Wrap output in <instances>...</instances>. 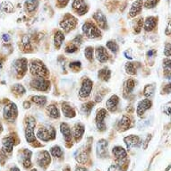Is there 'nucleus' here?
Segmentation results:
<instances>
[{
    "instance_id": "4c0bfd02",
    "label": "nucleus",
    "mask_w": 171,
    "mask_h": 171,
    "mask_svg": "<svg viewBox=\"0 0 171 171\" xmlns=\"http://www.w3.org/2000/svg\"><path fill=\"white\" fill-rule=\"evenodd\" d=\"M154 86L153 85H150V84H148V85H146L145 88H144V91H143V94L145 97H152L153 95V92H154Z\"/></svg>"
},
{
    "instance_id": "bf43d9fd",
    "label": "nucleus",
    "mask_w": 171,
    "mask_h": 171,
    "mask_svg": "<svg viewBox=\"0 0 171 171\" xmlns=\"http://www.w3.org/2000/svg\"><path fill=\"white\" fill-rule=\"evenodd\" d=\"M11 171H20V169L18 168H16V167H13L11 168Z\"/></svg>"
},
{
    "instance_id": "69168bd1",
    "label": "nucleus",
    "mask_w": 171,
    "mask_h": 171,
    "mask_svg": "<svg viewBox=\"0 0 171 171\" xmlns=\"http://www.w3.org/2000/svg\"><path fill=\"white\" fill-rule=\"evenodd\" d=\"M32 171H37V170H36V169H32Z\"/></svg>"
},
{
    "instance_id": "393cba45",
    "label": "nucleus",
    "mask_w": 171,
    "mask_h": 171,
    "mask_svg": "<svg viewBox=\"0 0 171 171\" xmlns=\"http://www.w3.org/2000/svg\"><path fill=\"white\" fill-rule=\"evenodd\" d=\"M83 133H84V127L82 125H81V124H76L75 126L74 127L72 134L75 137V139L76 141H78V140H80L82 138Z\"/></svg>"
},
{
    "instance_id": "9b49d317",
    "label": "nucleus",
    "mask_w": 171,
    "mask_h": 171,
    "mask_svg": "<svg viewBox=\"0 0 171 171\" xmlns=\"http://www.w3.org/2000/svg\"><path fill=\"white\" fill-rule=\"evenodd\" d=\"M92 85H93V83H92V82L90 79H85L82 82V87L80 89V91H79L80 97H82V98L88 97L91 94V91L92 90Z\"/></svg>"
},
{
    "instance_id": "423d86ee",
    "label": "nucleus",
    "mask_w": 171,
    "mask_h": 171,
    "mask_svg": "<svg viewBox=\"0 0 171 171\" xmlns=\"http://www.w3.org/2000/svg\"><path fill=\"white\" fill-rule=\"evenodd\" d=\"M50 83L48 80H46L45 78L42 77H38L32 80L31 82V86L34 89L38 90V91H46L49 88Z\"/></svg>"
},
{
    "instance_id": "c85d7f7f",
    "label": "nucleus",
    "mask_w": 171,
    "mask_h": 171,
    "mask_svg": "<svg viewBox=\"0 0 171 171\" xmlns=\"http://www.w3.org/2000/svg\"><path fill=\"white\" fill-rule=\"evenodd\" d=\"M0 10L3 12V13H13L14 8H13V5L9 2V1H4L0 4Z\"/></svg>"
},
{
    "instance_id": "09e8293b",
    "label": "nucleus",
    "mask_w": 171,
    "mask_h": 171,
    "mask_svg": "<svg viewBox=\"0 0 171 171\" xmlns=\"http://www.w3.org/2000/svg\"><path fill=\"white\" fill-rule=\"evenodd\" d=\"M69 0H57V7L58 8H63L67 6Z\"/></svg>"
},
{
    "instance_id": "6e6d98bb",
    "label": "nucleus",
    "mask_w": 171,
    "mask_h": 171,
    "mask_svg": "<svg viewBox=\"0 0 171 171\" xmlns=\"http://www.w3.org/2000/svg\"><path fill=\"white\" fill-rule=\"evenodd\" d=\"M164 91L166 93H169L171 91V84H168L164 88Z\"/></svg>"
},
{
    "instance_id": "79ce46f5",
    "label": "nucleus",
    "mask_w": 171,
    "mask_h": 171,
    "mask_svg": "<svg viewBox=\"0 0 171 171\" xmlns=\"http://www.w3.org/2000/svg\"><path fill=\"white\" fill-rule=\"evenodd\" d=\"M142 24H143V18H139L135 22V27H134V32L139 33L142 28Z\"/></svg>"
},
{
    "instance_id": "20e7f679",
    "label": "nucleus",
    "mask_w": 171,
    "mask_h": 171,
    "mask_svg": "<svg viewBox=\"0 0 171 171\" xmlns=\"http://www.w3.org/2000/svg\"><path fill=\"white\" fill-rule=\"evenodd\" d=\"M37 137L44 142L55 139V129L53 127H40L37 132Z\"/></svg>"
},
{
    "instance_id": "0e129e2a",
    "label": "nucleus",
    "mask_w": 171,
    "mask_h": 171,
    "mask_svg": "<svg viewBox=\"0 0 171 171\" xmlns=\"http://www.w3.org/2000/svg\"><path fill=\"white\" fill-rule=\"evenodd\" d=\"M1 68H2V62L0 61V69H1Z\"/></svg>"
},
{
    "instance_id": "a18cd8bd",
    "label": "nucleus",
    "mask_w": 171,
    "mask_h": 171,
    "mask_svg": "<svg viewBox=\"0 0 171 171\" xmlns=\"http://www.w3.org/2000/svg\"><path fill=\"white\" fill-rule=\"evenodd\" d=\"M81 62H73V63H70L69 65V67L71 69L73 70V71H78V70L81 68Z\"/></svg>"
},
{
    "instance_id": "6ab92c4d",
    "label": "nucleus",
    "mask_w": 171,
    "mask_h": 171,
    "mask_svg": "<svg viewBox=\"0 0 171 171\" xmlns=\"http://www.w3.org/2000/svg\"><path fill=\"white\" fill-rule=\"evenodd\" d=\"M96 57L101 63H106L108 59V54L106 49L103 47H99L96 49Z\"/></svg>"
},
{
    "instance_id": "473e14b6",
    "label": "nucleus",
    "mask_w": 171,
    "mask_h": 171,
    "mask_svg": "<svg viewBox=\"0 0 171 171\" xmlns=\"http://www.w3.org/2000/svg\"><path fill=\"white\" fill-rule=\"evenodd\" d=\"M110 75H111V73H110V71L108 68L101 69L99 71V74H98L99 78L103 80V81H108V79L110 78Z\"/></svg>"
},
{
    "instance_id": "b1692460",
    "label": "nucleus",
    "mask_w": 171,
    "mask_h": 171,
    "mask_svg": "<svg viewBox=\"0 0 171 171\" xmlns=\"http://www.w3.org/2000/svg\"><path fill=\"white\" fill-rule=\"evenodd\" d=\"M22 161H23V166L24 168H29L32 166V162H31V157H32V152L28 151V150H24L22 154Z\"/></svg>"
},
{
    "instance_id": "cd10ccee",
    "label": "nucleus",
    "mask_w": 171,
    "mask_h": 171,
    "mask_svg": "<svg viewBox=\"0 0 171 171\" xmlns=\"http://www.w3.org/2000/svg\"><path fill=\"white\" fill-rule=\"evenodd\" d=\"M25 138L28 142H36V137L34 134V128L31 127H26L25 129Z\"/></svg>"
},
{
    "instance_id": "4be33fe9",
    "label": "nucleus",
    "mask_w": 171,
    "mask_h": 171,
    "mask_svg": "<svg viewBox=\"0 0 171 171\" xmlns=\"http://www.w3.org/2000/svg\"><path fill=\"white\" fill-rule=\"evenodd\" d=\"M39 0H26L24 3V8L27 13H33L38 8Z\"/></svg>"
},
{
    "instance_id": "f8f14e48",
    "label": "nucleus",
    "mask_w": 171,
    "mask_h": 171,
    "mask_svg": "<svg viewBox=\"0 0 171 171\" xmlns=\"http://www.w3.org/2000/svg\"><path fill=\"white\" fill-rule=\"evenodd\" d=\"M13 67L17 74L23 75L27 71V60L25 58H21V59L15 60L13 63Z\"/></svg>"
},
{
    "instance_id": "2eb2a0df",
    "label": "nucleus",
    "mask_w": 171,
    "mask_h": 171,
    "mask_svg": "<svg viewBox=\"0 0 171 171\" xmlns=\"http://www.w3.org/2000/svg\"><path fill=\"white\" fill-rule=\"evenodd\" d=\"M158 23V18L154 16H149L147 17L143 23V28L145 32H152L156 28V25Z\"/></svg>"
},
{
    "instance_id": "e433bc0d",
    "label": "nucleus",
    "mask_w": 171,
    "mask_h": 171,
    "mask_svg": "<svg viewBox=\"0 0 171 171\" xmlns=\"http://www.w3.org/2000/svg\"><path fill=\"white\" fill-rule=\"evenodd\" d=\"M106 46H107V48H108L109 50H111L113 53H117V51H118V45L117 44L115 41H113V40H109V41H108L107 42V44H106Z\"/></svg>"
},
{
    "instance_id": "4d7b16f0",
    "label": "nucleus",
    "mask_w": 171,
    "mask_h": 171,
    "mask_svg": "<svg viewBox=\"0 0 171 171\" xmlns=\"http://www.w3.org/2000/svg\"><path fill=\"white\" fill-rule=\"evenodd\" d=\"M23 107L25 108H31V103L28 101H25L24 103H23Z\"/></svg>"
},
{
    "instance_id": "37998d69",
    "label": "nucleus",
    "mask_w": 171,
    "mask_h": 171,
    "mask_svg": "<svg viewBox=\"0 0 171 171\" xmlns=\"http://www.w3.org/2000/svg\"><path fill=\"white\" fill-rule=\"evenodd\" d=\"M158 0H145L143 6H144L146 8H148V9L153 8V7H156V5L158 4Z\"/></svg>"
},
{
    "instance_id": "3c124183",
    "label": "nucleus",
    "mask_w": 171,
    "mask_h": 171,
    "mask_svg": "<svg viewBox=\"0 0 171 171\" xmlns=\"http://www.w3.org/2000/svg\"><path fill=\"white\" fill-rule=\"evenodd\" d=\"M164 54L166 57H171V44H166Z\"/></svg>"
},
{
    "instance_id": "864d4df0",
    "label": "nucleus",
    "mask_w": 171,
    "mask_h": 171,
    "mask_svg": "<svg viewBox=\"0 0 171 171\" xmlns=\"http://www.w3.org/2000/svg\"><path fill=\"white\" fill-rule=\"evenodd\" d=\"M164 111L167 113L168 115H170L171 113V102L166 104L164 107Z\"/></svg>"
},
{
    "instance_id": "f257e3e1",
    "label": "nucleus",
    "mask_w": 171,
    "mask_h": 171,
    "mask_svg": "<svg viewBox=\"0 0 171 171\" xmlns=\"http://www.w3.org/2000/svg\"><path fill=\"white\" fill-rule=\"evenodd\" d=\"M82 32L89 39H97L101 36V32L100 28L92 23L91 21H87L82 25Z\"/></svg>"
},
{
    "instance_id": "a878e982",
    "label": "nucleus",
    "mask_w": 171,
    "mask_h": 171,
    "mask_svg": "<svg viewBox=\"0 0 171 171\" xmlns=\"http://www.w3.org/2000/svg\"><path fill=\"white\" fill-rule=\"evenodd\" d=\"M62 112L64 116L66 117H75V109L72 108L67 103H63L62 105Z\"/></svg>"
},
{
    "instance_id": "680f3d73",
    "label": "nucleus",
    "mask_w": 171,
    "mask_h": 171,
    "mask_svg": "<svg viewBox=\"0 0 171 171\" xmlns=\"http://www.w3.org/2000/svg\"><path fill=\"white\" fill-rule=\"evenodd\" d=\"M3 130V127H2V125H1V122H0V132Z\"/></svg>"
},
{
    "instance_id": "ddd939ff",
    "label": "nucleus",
    "mask_w": 171,
    "mask_h": 171,
    "mask_svg": "<svg viewBox=\"0 0 171 171\" xmlns=\"http://www.w3.org/2000/svg\"><path fill=\"white\" fill-rule=\"evenodd\" d=\"M50 162V156L49 153L46 151L39 152L37 155V163L39 165L40 167H46L49 164Z\"/></svg>"
},
{
    "instance_id": "aec40b11",
    "label": "nucleus",
    "mask_w": 171,
    "mask_h": 171,
    "mask_svg": "<svg viewBox=\"0 0 171 171\" xmlns=\"http://www.w3.org/2000/svg\"><path fill=\"white\" fill-rule=\"evenodd\" d=\"M60 131H61V133L63 134L65 142H71L73 134L71 133V129H70L69 126L67 124H65V123H62L60 125Z\"/></svg>"
},
{
    "instance_id": "9d476101",
    "label": "nucleus",
    "mask_w": 171,
    "mask_h": 171,
    "mask_svg": "<svg viewBox=\"0 0 171 171\" xmlns=\"http://www.w3.org/2000/svg\"><path fill=\"white\" fill-rule=\"evenodd\" d=\"M107 116V110L104 109V108H101L100 109L98 112H97V115H96V125H97V127L100 131H104L106 129V125H105V122H104V119Z\"/></svg>"
},
{
    "instance_id": "5fc2aeb1",
    "label": "nucleus",
    "mask_w": 171,
    "mask_h": 171,
    "mask_svg": "<svg viewBox=\"0 0 171 171\" xmlns=\"http://www.w3.org/2000/svg\"><path fill=\"white\" fill-rule=\"evenodd\" d=\"M2 39H3V40H4L5 42H8V41L10 40V36H9L8 34H3V35H2Z\"/></svg>"
},
{
    "instance_id": "052dcab7",
    "label": "nucleus",
    "mask_w": 171,
    "mask_h": 171,
    "mask_svg": "<svg viewBox=\"0 0 171 171\" xmlns=\"http://www.w3.org/2000/svg\"><path fill=\"white\" fill-rule=\"evenodd\" d=\"M153 53H154V51H149V52H148V53H147V55H148V56H150V57H151V56H152V54H153Z\"/></svg>"
},
{
    "instance_id": "603ef678",
    "label": "nucleus",
    "mask_w": 171,
    "mask_h": 171,
    "mask_svg": "<svg viewBox=\"0 0 171 171\" xmlns=\"http://www.w3.org/2000/svg\"><path fill=\"white\" fill-rule=\"evenodd\" d=\"M108 171H123L119 165H112L109 167Z\"/></svg>"
},
{
    "instance_id": "dca6fc26",
    "label": "nucleus",
    "mask_w": 171,
    "mask_h": 171,
    "mask_svg": "<svg viewBox=\"0 0 171 171\" xmlns=\"http://www.w3.org/2000/svg\"><path fill=\"white\" fill-rule=\"evenodd\" d=\"M113 155L115 156L116 159L120 161V162L125 160L127 157L126 150L121 146H116V147L113 148Z\"/></svg>"
},
{
    "instance_id": "a211bd4d",
    "label": "nucleus",
    "mask_w": 171,
    "mask_h": 171,
    "mask_svg": "<svg viewBox=\"0 0 171 171\" xmlns=\"http://www.w3.org/2000/svg\"><path fill=\"white\" fill-rule=\"evenodd\" d=\"M14 145V139L13 136H7L2 140V148L6 152H11Z\"/></svg>"
},
{
    "instance_id": "0eeeda50",
    "label": "nucleus",
    "mask_w": 171,
    "mask_h": 171,
    "mask_svg": "<svg viewBox=\"0 0 171 171\" xmlns=\"http://www.w3.org/2000/svg\"><path fill=\"white\" fill-rule=\"evenodd\" d=\"M4 117L9 121H13L17 117V107L14 103H9L4 108Z\"/></svg>"
},
{
    "instance_id": "bb28decb",
    "label": "nucleus",
    "mask_w": 171,
    "mask_h": 171,
    "mask_svg": "<svg viewBox=\"0 0 171 171\" xmlns=\"http://www.w3.org/2000/svg\"><path fill=\"white\" fill-rule=\"evenodd\" d=\"M130 124H131V121L130 118L127 117V116H123L121 117V119L118 122V128L120 129L121 131H126L127 130L129 127H130Z\"/></svg>"
},
{
    "instance_id": "f3484780",
    "label": "nucleus",
    "mask_w": 171,
    "mask_h": 171,
    "mask_svg": "<svg viewBox=\"0 0 171 171\" xmlns=\"http://www.w3.org/2000/svg\"><path fill=\"white\" fill-rule=\"evenodd\" d=\"M152 107V101L149 100V99H145V100H142V101L139 102L138 104V107H137V114L139 117H142V115L144 114L147 109Z\"/></svg>"
},
{
    "instance_id": "4468645a",
    "label": "nucleus",
    "mask_w": 171,
    "mask_h": 171,
    "mask_svg": "<svg viewBox=\"0 0 171 171\" xmlns=\"http://www.w3.org/2000/svg\"><path fill=\"white\" fill-rule=\"evenodd\" d=\"M97 154L99 157L104 158L108 154V142L106 140L99 141L97 144Z\"/></svg>"
},
{
    "instance_id": "f03ea898",
    "label": "nucleus",
    "mask_w": 171,
    "mask_h": 171,
    "mask_svg": "<svg viewBox=\"0 0 171 171\" xmlns=\"http://www.w3.org/2000/svg\"><path fill=\"white\" fill-rule=\"evenodd\" d=\"M77 23H78V21L74 15H72L71 13H66L64 15L63 19L59 24H60V27L63 29L64 32L67 33L75 30L77 26Z\"/></svg>"
},
{
    "instance_id": "72a5a7b5",
    "label": "nucleus",
    "mask_w": 171,
    "mask_h": 171,
    "mask_svg": "<svg viewBox=\"0 0 171 171\" xmlns=\"http://www.w3.org/2000/svg\"><path fill=\"white\" fill-rule=\"evenodd\" d=\"M51 154L53 157H56V158H61L63 156V151L62 149L59 147V146H54L51 148Z\"/></svg>"
},
{
    "instance_id": "c9c22d12",
    "label": "nucleus",
    "mask_w": 171,
    "mask_h": 171,
    "mask_svg": "<svg viewBox=\"0 0 171 171\" xmlns=\"http://www.w3.org/2000/svg\"><path fill=\"white\" fill-rule=\"evenodd\" d=\"M133 88H134V81L133 79L127 80V82H126V85H125V92L130 93V92H132Z\"/></svg>"
},
{
    "instance_id": "5701e85b",
    "label": "nucleus",
    "mask_w": 171,
    "mask_h": 171,
    "mask_svg": "<svg viewBox=\"0 0 171 171\" xmlns=\"http://www.w3.org/2000/svg\"><path fill=\"white\" fill-rule=\"evenodd\" d=\"M119 102V99L118 97L116 95H113L112 97H110L108 100V101L106 103V106H107V108L110 112H114L115 110L117 109V104Z\"/></svg>"
},
{
    "instance_id": "c03bdc74",
    "label": "nucleus",
    "mask_w": 171,
    "mask_h": 171,
    "mask_svg": "<svg viewBox=\"0 0 171 171\" xmlns=\"http://www.w3.org/2000/svg\"><path fill=\"white\" fill-rule=\"evenodd\" d=\"M22 43H23V46L24 47V49H30V48H31V42H30V39L28 38L27 36H23V40H22Z\"/></svg>"
},
{
    "instance_id": "ea45409f",
    "label": "nucleus",
    "mask_w": 171,
    "mask_h": 171,
    "mask_svg": "<svg viewBox=\"0 0 171 171\" xmlns=\"http://www.w3.org/2000/svg\"><path fill=\"white\" fill-rule=\"evenodd\" d=\"M84 56L89 61H92L93 59V49L91 47H88L84 50Z\"/></svg>"
},
{
    "instance_id": "f704fd0d",
    "label": "nucleus",
    "mask_w": 171,
    "mask_h": 171,
    "mask_svg": "<svg viewBox=\"0 0 171 171\" xmlns=\"http://www.w3.org/2000/svg\"><path fill=\"white\" fill-rule=\"evenodd\" d=\"M12 91H13V93L15 94H18V95H23L25 93V89L23 85L21 84H14L12 88Z\"/></svg>"
},
{
    "instance_id": "c756f323",
    "label": "nucleus",
    "mask_w": 171,
    "mask_h": 171,
    "mask_svg": "<svg viewBox=\"0 0 171 171\" xmlns=\"http://www.w3.org/2000/svg\"><path fill=\"white\" fill-rule=\"evenodd\" d=\"M65 39V35L61 31H57L54 36V44L57 49H59Z\"/></svg>"
},
{
    "instance_id": "13d9d810",
    "label": "nucleus",
    "mask_w": 171,
    "mask_h": 171,
    "mask_svg": "<svg viewBox=\"0 0 171 171\" xmlns=\"http://www.w3.org/2000/svg\"><path fill=\"white\" fill-rule=\"evenodd\" d=\"M76 171H88V170H87V169H85V168H83L79 167V168H76Z\"/></svg>"
},
{
    "instance_id": "2f4dec72",
    "label": "nucleus",
    "mask_w": 171,
    "mask_h": 171,
    "mask_svg": "<svg viewBox=\"0 0 171 171\" xmlns=\"http://www.w3.org/2000/svg\"><path fill=\"white\" fill-rule=\"evenodd\" d=\"M32 101L34 102L35 104H37L39 106H44L47 102V98L45 96H32Z\"/></svg>"
},
{
    "instance_id": "e2e57ef3",
    "label": "nucleus",
    "mask_w": 171,
    "mask_h": 171,
    "mask_svg": "<svg viewBox=\"0 0 171 171\" xmlns=\"http://www.w3.org/2000/svg\"><path fill=\"white\" fill-rule=\"evenodd\" d=\"M64 171H70V168H68V167H67V168H65V169Z\"/></svg>"
},
{
    "instance_id": "58836bf2",
    "label": "nucleus",
    "mask_w": 171,
    "mask_h": 171,
    "mask_svg": "<svg viewBox=\"0 0 171 171\" xmlns=\"http://www.w3.org/2000/svg\"><path fill=\"white\" fill-rule=\"evenodd\" d=\"M126 71H127V74H129V75H133L136 74L135 67H134L133 64L131 63V62L127 63V65H126Z\"/></svg>"
},
{
    "instance_id": "1a4fd4ad",
    "label": "nucleus",
    "mask_w": 171,
    "mask_h": 171,
    "mask_svg": "<svg viewBox=\"0 0 171 171\" xmlns=\"http://www.w3.org/2000/svg\"><path fill=\"white\" fill-rule=\"evenodd\" d=\"M143 4H144V2L142 0H135L132 4L131 8L129 10V14H128L129 18H133V17L137 16L139 13H141Z\"/></svg>"
},
{
    "instance_id": "49530a36",
    "label": "nucleus",
    "mask_w": 171,
    "mask_h": 171,
    "mask_svg": "<svg viewBox=\"0 0 171 171\" xmlns=\"http://www.w3.org/2000/svg\"><path fill=\"white\" fill-rule=\"evenodd\" d=\"M82 37L81 35H78V36H76L75 38L73 39V41H72V43L74 45H75L76 47L78 48L80 45L82 44Z\"/></svg>"
},
{
    "instance_id": "7c9ffc66",
    "label": "nucleus",
    "mask_w": 171,
    "mask_h": 171,
    "mask_svg": "<svg viewBox=\"0 0 171 171\" xmlns=\"http://www.w3.org/2000/svg\"><path fill=\"white\" fill-rule=\"evenodd\" d=\"M47 111H48V114L49 116L52 117V118H58L59 117V111L55 105H50L47 108Z\"/></svg>"
},
{
    "instance_id": "8fccbe9b",
    "label": "nucleus",
    "mask_w": 171,
    "mask_h": 171,
    "mask_svg": "<svg viewBox=\"0 0 171 171\" xmlns=\"http://www.w3.org/2000/svg\"><path fill=\"white\" fill-rule=\"evenodd\" d=\"M164 67L166 72L171 73V60L170 59H165L164 60Z\"/></svg>"
},
{
    "instance_id": "7ed1b4c3",
    "label": "nucleus",
    "mask_w": 171,
    "mask_h": 171,
    "mask_svg": "<svg viewBox=\"0 0 171 171\" xmlns=\"http://www.w3.org/2000/svg\"><path fill=\"white\" fill-rule=\"evenodd\" d=\"M31 73L33 75L42 77V78L48 76L49 75L48 69L46 68L44 64L40 62L39 60H32L31 63Z\"/></svg>"
},
{
    "instance_id": "39448f33",
    "label": "nucleus",
    "mask_w": 171,
    "mask_h": 171,
    "mask_svg": "<svg viewBox=\"0 0 171 171\" xmlns=\"http://www.w3.org/2000/svg\"><path fill=\"white\" fill-rule=\"evenodd\" d=\"M72 8L74 12L80 16L84 15L89 11V7L85 3V0H74L72 3Z\"/></svg>"
},
{
    "instance_id": "6e6552de",
    "label": "nucleus",
    "mask_w": 171,
    "mask_h": 171,
    "mask_svg": "<svg viewBox=\"0 0 171 171\" xmlns=\"http://www.w3.org/2000/svg\"><path fill=\"white\" fill-rule=\"evenodd\" d=\"M92 18L95 21V23L99 28H101L102 30H105L108 28V21L105 14L102 13V11L101 10L96 11L92 15Z\"/></svg>"
},
{
    "instance_id": "de8ad7c7",
    "label": "nucleus",
    "mask_w": 171,
    "mask_h": 171,
    "mask_svg": "<svg viewBox=\"0 0 171 171\" xmlns=\"http://www.w3.org/2000/svg\"><path fill=\"white\" fill-rule=\"evenodd\" d=\"M77 50V47L75 45H74L73 43L69 44L66 48H65V52L66 53H74Z\"/></svg>"
},
{
    "instance_id": "412c9836",
    "label": "nucleus",
    "mask_w": 171,
    "mask_h": 171,
    "mask_svg": "<svg viewBox=\"0 0 171 171\" xmlns=\"http://www.w3.org/2000/svg\"><path fill=\"white\" fill-rule=\"evenodd\" d=\"M125 142H126V144H127V148L128 149H130V148H133V147H135V146H137L139 144L140 142V138L137 136V135H129V136H127L126 137L125 139Z\"/></svg>"
},
{
    "instance_id": "a19ab883",
    "label": "nucleus",
    "mask_w": 171,
    "mask_h": 171,
    "mask_svg": "<svg viewBox=\"0 0 171 171\" xmlns=\"http://www.w3.org/2000/svg\"><path fill=\"white\" fill-rule=\"evenodd\" d=\"M92 108H93V103L92 102H87L82 107V112H84L86 114H89L90 112L91 111Z\"/></svg>"
}]
</instances>
